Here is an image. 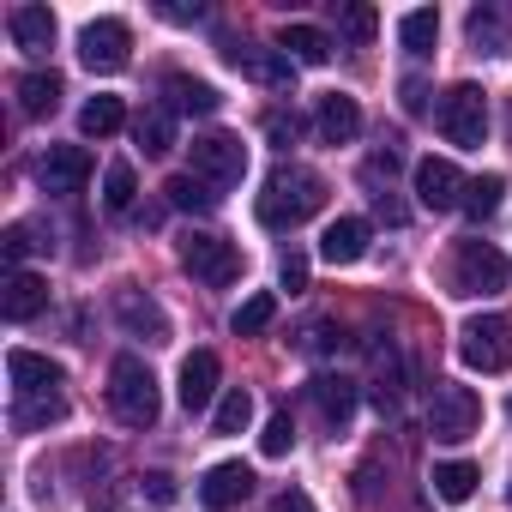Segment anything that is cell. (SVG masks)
Instances as JSON below:
<instances>
[{
    "label": "cell",
    "mask_w": 512,
    "mask_h": 512,
    "mask_svg": "<svg viewBox=\"0 0 512 512\" xmlns=\"http://www.w3.org/2000/svg\"><path fill=\"white\" fill-rule=\"evenodd\" d=\"M338 31H344L350 43H374L380 13H374V7H338Z\"/></svg>",
    "instance_id": "d590c367"
},
{
    "label": "cell",
    "mask_w": 512,
    "mask_h": 512,
    "mask_svg": "<svg viewBox=\"0 0 512 512\" xmlns=\"http://www.w3.org/2000/svg\"><path fill=\"white\" fill-rule=\"evenodd\" d=\"M464 175L446 163V157H422L416 163V199L428 205V211H464Z\"/></svg>",
    "instance_id": "8fae6325"
},
{
    "label": "cell",
    "mask_w": 512,
    "mask_h": 512,
    "mask_svg": "<svg viewBox=\"0 0 512 512\" xmlns=\"http://www.w3.org/2000/svg\"><path fill=\"white\" fill-rule=\"evenodd\" d=\"M290 446H296V422H290V410H278V416L266 422V434H260V452H266V458H284Z\"/></svg>",
    "instance_id": "8d00e7d4"
},
{
    "label": "cell",
    "mask_w": 512,
    "mask_h": 512,
    "mask_svg": "<svg viewBox=\"0 0 512 512\" xmlns=\"http://www.w3.org/2000/svg\"><path fill=\"white\" fill-rule=\"evenodd\" d=\"M476 482H482V470H476V464H464V458L434 464V494H440V500H452V506H458V500H470V494H476Z\"/></svg>",
    "instance_id": "484cf974"
},
{
    "label": "cell",
    "mask_w": 512,
    "mask_h": 512,
    "mask_svg": "<svg viewBox=\"0 0 512 512\" xmlns=\"http://www.w3.org/2000/svg\"><path fill=\"white\" fill-rule=\"evenodd\" d=\"M19 109L25 115H55L61 109V79L55 73H25L19 79Z\"/></svg>",
    "instance_id": "4316f807"
},
{
    "label": "cell",
    "mask_w": 512,
    "mask_h": 512,
    "mask_svg": "<svg viewBox=\"0 0 512 512\" xmlns=\"http://www.w3.org/2000/svg\"><path fill=\"white\" fill-rule=\"evenodd\" d=\"M272 320H278V296H266V290H260V296H247V302L235 308V320H229V326H235V338H260Z\"/></svg>",
    "instance_id": "f546056e"
},
{
    "label": "cell",
    "mask_w": 512,
    "mask_h": 512,
    "mask_svg": "<svg viewBox=\"0 0 512 512\" xmlns=\"http://www.w3.org/2000/svg\"><path fill=\"white\" fill-rule=\"evenodd\" d=\"M512 266L494 241H458L452 247V296H494L506 290Z\"/></svg>",
    "instance_id": "3957f363"
},
{
    "label": "cell",
    "mask_w": 512,
    "mask_h": 512,
    "mask_svg": "<svg viewBox=\"0 0 512 512\" xmlns=\"http://www.w3.org/2000/svg\"><path fill=\"white\" fill-rule=\"evenodd\" d=\"M500 193H506V181H500V175H476V181L464 187V217L488 223V217L500 211Z\"/></svg>",
    "instance_id": "1f68e13d"
},
{
    "label": "cell",
    "mask_w": 512,
    "mask_h": 512,
    "mask_svg": "<svg viewBox=\"0 0 512 512\" xmlns=\"http://www.w3.org/2000/svg\"><path fill=\"white\" fill-rule=\"evenodd\" d=\"M157 19L187 25V19H205V7H187V0H157Z\"/></svg>",
    "instance_id": "60d3db41"
},
{
    "label": "cell",
    "mask_w": 512,
    "mask_h": 512,
    "mask_svg": "<svg viewBox=\"0 0 512 512\" xmlns=\"http://www.w3.org/2000/svg\"><path fill=\"white\" fill-rule=\"evenodd\" d=\"M314 404H320V416H326V428H344L350 416H356V386L344 380V374H320L314 386Z\"/></svg>",
    "instance_id": "7402d4cb"
},
{
    "label": "cell",
    "mask_w": 512,
    "mask_h": 512,
    "mask_svg": "<svg viewBox=\"0 0 512 512\" xmlns=\"http://www.w3.org/2000/svg\"><path fill=\"white\" fill-rule=\"evenodd\" d=\"M314 127H320V139H326V145H350V139L362 133V109H356V97H344V91H326V97H320V115H314Z\"/></svg>",
    "instance_id": "d6986e66"
},
{
    "label": "cell",
    "mask_w": 512,
    "mask_h": 512,
    "mask_svg": "<svg viewBox=\"0 0 512 512\" xmlns=\"http://www.w3.org/2000/svg\"><path fill=\"white\" fill-rule=\"evenodd\" d=\"M223 55H229V67H235V73L260 79V85H272V91H290V85H296V61H290L284 49H260V43H223Z\"/></svg>",
    "instance_id": "30bf717a"
},
{
    "label": "cell",
    "mask_w": 512,
    "mask_h": 512,
    "mask_svg": "<svg viewBox=\"0 0 512 512\" xmlns=\"http://www.w3.org/2000/svg\"><path fill=\"white\" fill-rule=\"evenodd\" d=\"M434 121H440V133L458 151H482V133H488V97H482V85H452L440 97Z\"/></svg>",
    "instance_id": "5b68a950"
},
{
    "label": "cell",
    "mask_w": 512,
    "mask_h": 512,
    "mask_svg": "<svg viewBox=\"0 0 512 512\" xmlns=\"http://www.w3.org/2000/svg\"><path fill=\"white\" fill-rule=\"evenodd\" d=\"M506 25H512V13H500V7H476V13H470V43L488 55V49L506 43Z\"/></svg>",
    "instance_id": "836d02e7"
},
{
    "label": "cell",
    "mask_w": 512,
    "mask_h": 512,
    "mask_svg": "<svg viewBox=\"0 0 512 512\" xmlns=\"http://www.w3.org/2000/svg\"><path fill=\"white\" fill-rule=\"evenodd\" d=\"M175 253H181V266H187L199 284H211V290H223V284L241 278V253H235V241H223V235H211V229L181 235Z\"/></svg>",
    "instance_id": "52a82bcc"
},
{
    "label": "cell",
    "mask_w": 512,
    "mask_h": 512,
    "mask_svg": "<svg viewBox=\"0 0 512 512\" xmlns=\"http://www.w3.org/2000/svg\"><path fill=\"white\" fill-rule=\"evenodd\" d=\"M115 320L133 338H145V344H169V314L151 296H139V290H115Z\"/></svg>",
    "instance_id": "4fadbf2b"
},
{
    "label": "cell",
    "mask_w": 512,
    "mask_h": 512,
    "mask_svg": "<svg viewBox=\"0 0 512 512\" xmlns=\"http://www.w3.org/2000/svg\"><path fill=\"white\" fill-rule=\"evenodd\" d=\"M296 127H302V121H296V115H284V109H272V115H266V133H272L278 145H290V139H296Z\"/></svg>",
    "instance_id": "b9f144b4"
},
{
    "label": "cell",
    "mask_w": 512,
    "mask_h": 512,
    "mask_svg": "<svg viewBox=\"0 0 512 512\" xmlns=\"http://www.w3.org/2000/svg\"><path fill=\"white\" fill-rule=\"evenodd\" d=\"M458 356H464L470 374H506V368H512V320H506V314L464 320V332H458Z\"/></svg>",
    "instance_id": "277c9868"
},
{
    "label": "cell",
    "mask_w": 512,
    "mask_h": 512,
    "mask_svg": "<svg viewBox=\"0 0 512 512\" xmlns=\"http://www.w3.org/2000/svg\"><path fill=\"white\" fill-rule=\"evenodd\" d=\"M398 43H404V55L428 61V55H434V43H440V13H434V7L404 13V19H398Z\"/></svg>",
    "instance_id": "cb8c5ba5"
},
{
    "label": "cell",
    "mask_w": 512,
    "mask_h": 512,
    "mask_svg": "<svg viewBox=\"0 0 512 512\" xmlns=\"http://www.w3.org/2000/svg\"><path fill=\"white\" fill-rule=\"evenodd\" d=\"M272 512H314V500H308L302 488H290V494H278V500H272Z\"/></svg>",
    "instance_id": "ee69618b"
},
{
    "label": "cell",
    "mask_w": 512,
    "mask_h": 512,
    "mask_svg": "<svg viewBox=\"0 0 512 512\" xmlns=\"http://www.w3.org/2000/svg\"><path fill=\"white\" fill-rule=\"evenodd\" d=\"M362 253H368V223H362V217L326 223V235H320V260H326V266H356Z\"/></svg>",
    "instance_id": "ac0fdd59"
},
{
    "label": "cell",
    "mask_w": 512,
    "mask_h": 512,
    "mask_svg": "<svg viewBox=\"0 0 512 512\" xmlns=\"http://www.w3.org/2000/svg\"><path fill=\"white\" fill-rule=\"evenodd\" d=\"M145 494H151L157 506H169V500H175V476H169V470H151V476H145Z\"/></svg>",
    "instance_id": "7bdbcfd3"
},
{
    "label": "cell",
    "mask_w": 512,
    "mask_h": 512,
    "mask_svg": "<svg viewBox=\"0 0 512 512\" xmlns=\"http://www.w3.org/2000/svg\"><path fill=\"white\" fill-rule=\"evenodd\" d=\"M85 181H91V151L85 145H49V157L37 163L43 193H79Z\"/></svg>",
    "instance_id": "7c38bea8"
},
{
    "label": "cell",
    "mask_w": 512,
    "mask_h": 512,
    "mask_svg": "<svg viewBox=\"0 0 512 512\" xmlns=\"http://www.w3.org/2000/svg\"><path fill=\"white\" fill-rule=\"evenodd\" d=\"M482 428V398L458 380H434V398H428V434L434 440H470Z\"/></svg>",
    "instance_id": "8992f818"
},
{
    "label": "cell",
    "mask_w": 512,
    "mask_h": 512,
    "mask_svg": "<svg viewBox=\"0 0 512 512\" xmlns=\"http://www.w3.org/2000/svg\"><path fill=\"white\" fill-rule=\"evenodd\" d=\"M320 205H326V175L302 169V163H284V169H272V181H266L253 211H260L266 229H302Z\"/></svg>",
    "instance_id": "6da1fadb"
},
{
    "label": "cell",
    "mask_w": 512,
    "mask_h": 512,
    "mask_svg": "<svg viewBox=\"0 0 512 512\" xmlns=\"http://www.w3.org/2000/svg\"><path fill=\"white\" fill-rule=\"evenodd\" d=\"M121 121H127L121 97H91V103L79 109V133H85V139H109V133H121Z\"/></svg>",
    "instance_id": "83f0119b"
},
{
    "label": "cell",
    "mask_w": 512,
    "mask_h": 512,
    "mask_svg": "<svg viewBox=\"0 0 512 512\" xmlns=\"http://www.w3.org/2000/svg\"><path fill=\"white\" fill-rule=\"evenodd\" d=\"M79 61H85L91 73H121V67L133 61V31H127V19H91V25L79 31Z\"/></svg>",
    "instance_id": "ba28073f"
},
{
    "label": "cell",
    "mask_w": 512,
    "mask_h": 512,
    "mask_svg": "<svg viewBox=\"0 0 512 512\" xmlns=\"http://www.w3.org/2000/svg\"><path fill=\"white\" fill-rule=\"evenodd\" d=\"M398 97H404V115H428V85L422 79H404Z\"/></svg>",
    "instance_id": "ab89813d"
},
{
    "label": "cell",
    "mask_w": 512,
    "mask_h": 512,
    "mask_svg": "<svg viewBox=\"0 0 512 512\" xmlns=\"http://www.w3.org/2000/svg\"><path fill=\"white\" fill-rule=\"evenodd\" d=\"M278 284H284L290 296H302V290H308V253H284V266H278Z\"/></svg>",
    "instance_id": "f35d334b"
},
{
    "label": "cell",
    "mask_w": 512,
    "mask_h": 512,
    "mask_svg": "<svg viewBox=\"0 0 512 512\" xmlns=\"http://www.w3.org/2000/svg\"><path fill=\"white\" fill-rule=\"evenodd\" d=\"M109 410H115L127 428H151V422L163 416L157 374H151L139 356H115V362H109Z\"/></svg>",
    "instance_id": "7a4b0ae2"
},
{
    "label": "cell",
    "mask_w": 512,
    "mask_h": 512,
    "mask_svg": "<svg viewBox=\"0 0 512 512\" xmlns=\"http://www.w3.org/2000/svg\"><path fill=\"white\" fill-rule=\"evenodd\" d=\"M278 49H284L296 67H326V61H332V37H326V31H314V25H284Z\"/></svg>",
    "instance_id": "603a6c76"
},
{
    "label": "cell",
    "mask_w": 512,
    "mask_h": 512,
    "mask_svg": "<svg viewBox=\"0 0 512 512\" xmlns=\"http://www.w3.org/2000/svg\"><path fill=\"white\" fill-rule=\"evenodd\" d=\"M187 151H193V175L211 181V187H235V181L247 175V145H241L235 133H205V139H193Z\"/></svg>",
    "instance_id": "9c48e42d"
},
{
    "label": "cell",
    "mask_w": 512,
    "mask_h": 512,
    "mask_svg": "<svg viewBox=\"0 0 512 512\" xmlns=\"http://www.w3.org/2000/svg\"><path fill=\"white\" fill-rule=\"evenodd\" d=\"M163 193H169V205H175V211H211V205H217V187H211V181H199L193 169H187V175H169V187H163Z\"/></svg>",
    "instance_id": "f1b7e54d"
},
{
    "label": "cell",
    "mask_w": 512,
    "mask_h": 512,
    "mask_svg": "<svg viewBox=\"0 0 512 512\" xmlns=\"http://www.w3.org/2000/svg\"><path fill=\"white\" fill-rule=\"evenodd\" d=\"M133 139H139V151H145V157H163V151L175 145V121H169V109L139 115V121H133Z\"/></svg>",
    "instance_id": "4dcf8cb0"
},
{
    "label": "cell",
    "mask_w": 512,
    "mask_h": 512,
    "mask_svg": "<svg viewBox=\"0 0 512 512\" xmlns=\"http://www.w3.org/2000/svg\"><path fill=\"white\" fill-rule=\"evenodd\" d=\"M7 374H13V392L19 398H31V392H61V362H49V356H37V350H13L7 356Z\"/></svg>",
    "instance_id": "e0dca14e"
},
{
    "label": "cell",
    "mask_w": 512,
    "mask_h": 512,
    "mask_svg": "<svg viewBox=\"0 0 512 512\" xmlns=\"http://www.w3.org/2000/svg\"><path fill=\"white\" fill-rule=\"evenodd\" d=\"M217 374H223V362L211 356V350H193L187 362H181V380H175V392H181V410H205L211 398H217Z\"/></svg>",
    "instance_id": "5bb4252c"
},
{
    "label": "cell",
    "mask_w": 512,
    "mask_h": 512,
    "mask_svg": "<svg viewBox=\"0 0 512 512\" xmlns=\"http://www.w3.org/2000/svg\"><path fill=\"white\" fill-rule=\"evenodd\" d=\"M31 247H49V241H37V229H31V223H13L7 235H0V253H7V266H13V272H19V260H25Z\"/></svg>",
    "instance_id": "74e56055"
},
{
    "label": "cell",
    "mask_w": 512,
    "mask_h": 512,
    "mask_svg": "<svg viewBox=\"0 0 512 512\" xmlns=\"http://www.w3.org/2000/svg\"><path fill=\"white\" fill-rule=\"evenodd\" d=\"M43 308H49V284L37 272H7V284H0V314H7L13 326H25Z\"/></svg>",
    "instance_id": "9a60e30c"
},
{
    "label": "cell",
    "mask_w": 512,
    "mask_h": 512,
    "mask_svg": "<svg viewBox=\"0 0 512 512\" xmlns=\"http://www.w3.org/2000/svg\"><path fill=\"white\" fill-rule=\"evenodd\" d=\"M247 494H253V470H247V464H211L205 482H199V500H205L211 512H229V506H241Z\"/></svg>",
    "instance_id": "2e32d148"
},
{
    "label": "cell",
    "mask_w": 512,
    "mask_h": 512,
    "mask_svg": "<svg viewBox=\"0 0 512 512\" xmlns=\"http://www.w3.org/2000/svg\"><path fill=\"white\" fill-rule=\"evenodd\" d=\"M61 416H67V398H61V392H31V398L13 404V428H19V434H37V428H49V422H61Z\"/></svg>",
    "instance_id": "d4e9b609"
},
{
    "label": "cell",
    "mask_w": 512,
    "mask_h": 512,
    "mask_svg": "<svg viewBox=\"0 0 512 512\" xmlns=\"http://www.w3.org/2000/svg\"><path fill=\"white\" fill-rule=\"evenodd\" d=\"M163 97H169L175 115H217V109H223V97H217L205 79H187V73H169V79H163Z\"/></svg>",
    "instance_id": "44dd1931"
},
{
    "label": "cell",
    "mask_w": 512,
    "mask_h": 512,
    "mask_svg": "<svg viewBox=\"0 0 512 512\" xmlns=\"http://www.w3.org/2000/svg\"><path fill=\"white\" fill-rule=\"evenodd\" d=\"M133 193H139L133 163H109V169H103V205L121 217V211H133Z\"/></svg>",
    "instance_id": "e575fe53"
},
{
    "label": "cell",
    "mask_w": 512,
    "mask_h": 512,
    "mask_svg": "<svg viewBox=\"0 0 512 512\" xmlns=\"http://www.w3.org/2000/svg\"><path fill=\"white\" fill-rule=\"evenodd\" d=\"M7 31L25 55H49L55 49V13L49 7H13L7 13Z\"/></svg>",
    "instance_id": "ffe728a7"
},
{
    "label": "cell",
    "mask_w": 512,
    "mask_h": 512,
    "mask_svg": "<svg viewBox=\"0 0 512 512\" xmlns=\"http://www.w3.org/2000/svg\"><path fill=\"white\" fill-rule=\"evenodd\" d=\"M247 422H253V398H247L241 386H229V392L217 398V410H211V428H217V434H241Z\"/></svg>",
    "instance_id": "d6a6232c"
}]
</instances>
